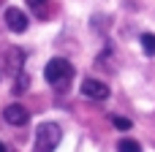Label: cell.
<instances>
[{
    "instance_id": "cell-7",
    "label": "cell",
    "mask_w": 155,
    "mask_h": 152,
    "mask_svg": "<svg viewBox=\"0 0 155 152\" xmlns=\"http://www.w3.org/2000/svg\"><path fill=\"white\" fill-rule=\"evenodd\" d=\"M117 152H142V144L134 139H120L117 141Z\"/></svg>"
},
{
    "instance_id": "cell-4",
    "label": "cell",
    "mask_w": 155,
    "mask_h": 152,
    "mask_svg": "<svg viewBox=\"0 0 155 152\" xmlns=\"http://www.w3.org/2000/svg\"><path fill=\"white\" fill-rule=\"evenodd\" d=\"M82 92H84L87 98H93V101H104V98L109 95V87H106L104 82H98V79H84V82H82Z\"/></svg>"
},
{
    "instance_id": "cell-2",
    "label": "cell",
    "mask_w": 155,
    "mask_h": 152,
    "mask_svg": "<svg viewBox=\"0 0 155 152\" xmlns=\"http://www.w3.org/2000/svg\"><path fill=\"white\" fill-rule=\"evenodd\" d=\"M74 76V65L65 60V57H52L44 68V79L52 84V87H65Z\"/></svg>"
},
{
    "instance_id": "cell-8",
    "label": "cell",
    "mask_w": 155,
    "mask_h": 152,
    "mask_svg": "<svg viewBox=\"0 0 155 152\" xmlns=\"http://www.w3.org/2000/svg\"><path fill=\"white\" fill-rule=\"evenodd\" d=\"M27 5H30L33 11H38L41 19H46V0H27Z\"/></svg>"
},
{
    "instance_id": "cell-10",
    "label": "cell",
    "mask_w": 155,
    "mask_h": 152,
    "mask_svg": "<svg viewBox=\"0 0 155 152\" xmlns=\"http://www.w3.org/2000/svg\"><path fill=\"white\" fill-rule=\"evenodd\" d=\"M0 152H5V147H3V141H0Z\"/></svg>"
},
{
    "instance_id": "cell-1",
    "label": "cell",
    "mask_w": 155,
    "mask_h": 152,
    "mask_svg": "<svg viewBox=\"0 0 155 152\" xmlns=\"http://www.w3.org/2000/svg\"><path fill=\"white\" fill-rule=\"evenodd\" d=\"M60 136H63L60 125H54V122H41V125L35 128L33 152H54L57 144H60Z\"/></svg>"
},
{
    "instance_id": "cell-3",
    "label": "cell",
    "mask_w": 155,
    "mask_h": 152,
    "mask_svg": "<svg viewBox=\"0 0 155 152\" xmlns=\"http://www.w3.org/2000/svg\"><path fill=\"white\" fill-rule=\"evenodd\" d=\"M3 117H5V122H8V125H16V128L27 125V120H30L27 109H25V106H19V103L5 106V109H3Z\"/></svg>"
},
{
    "instance_id": "cell-5",
    "label": "cell",
    "mask_w": 155,
    "mask_h": 152,
    "mask_svg": "<svg viewBox=\"0 0 155 152\" xmlns=\"http://www.w3.org/2000/svg\"><path fill=\"white\" fill-rule=\"evenodd\" d=\"M5 24H8V30H14V33H25L27 30V16L19 11V8H8L5 11Z\"/></svg>"
},
{
    "instance_id": "cell-6",
    "label": "cell",
    "mask_w": 155,
    "mask_h": 152,
    "mask_svg": "<svg viewBox=\"0 0 155 152\" xmlns=\"http://www.w3.org/2000/svg\"><path fill=\"white\" fill-rule=\"evenodd\" d=\"M139 41H142V52H144L147 57H155V35L153 33H144Z\"/></svg>"
},
{
    "instance_id": "cell-9",
    "label": "cell",
    "mask_w": 155,
    "mask_h": 152,
    "mask_svg": "<svg viewBox=\"0 0 155 152\" xmlns=\"http://www.w3.org/2000/svg\"><path fill=\"white\" fill-rule=\"evenodd\" d=\"M112 122H114L117 131H131V120L128 117H112Z\"/></svg>"
}]
</instances>
